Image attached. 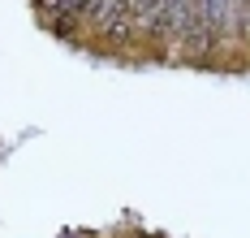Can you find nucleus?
Returning <instances> with one entry per match:
<instances>
[{
  "mask_svg": "<svg viewBox=\"0 0 250 238\" xmlns=\"http://www.w3.org/2000/svg\"><path fill=\"white\" fill-rule=\"evenodd\" d=\"M237 4H250V0H237Z\"/></svg>",
  "mask_w": 250,
  "mask_h": 238,
  "instance_id": "obj_1",
  "label": "nucleus"
}]
</instances>
